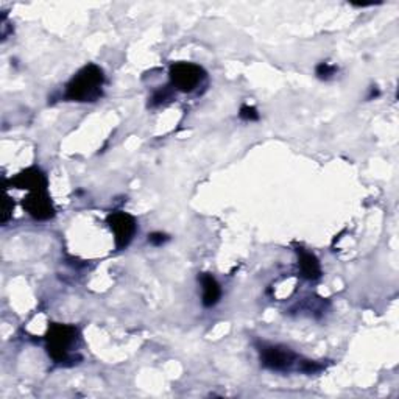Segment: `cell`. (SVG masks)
I'll return each instance as SVG.
<instances>
[{
    "mask_svg": "<svg viewBox=\"0 0 399 399\" xmlns=\"http://www.w3.org/2000/svg\"><path fill=\"white\" fill-rule=\"evenodd\" d=\"M10 183L11 186H15L16 189H25L30 192H46L47 189V178L40 169H36V167L25 169L13 178Z\"/></svg>",
    "mask_w": 399,
    "mask_h": 399,
    "instance_id": "52a82bcc",
    "label": "cell"
},
{
    "mask_svg": "<svg viewBox=\"0 0 399 399\" xmlns=\"http://www.w3.org/2000/svg\"><path fill=\"white\" fill-rule=\"evenodd\" d=\"M22 206L35 220L46 222L55 217V208L46 192H30V194L24 198Z\"/></svg>",
    "mask_w": 399,
    "mask_h": 399,
    "instance_id": "8992f818",
    "label": "cell"
},
{
    "mask_svg": "<svg viewBox=\"0 0 399 399\" xmlns=\"http://www.w3.org/2000/svg\"><path fill=\"white\" fill-rule=\"evenodd\" d=\"M106 223L114 233V241L117 250H124L130 245L138 229L136 220H134L133 215L122 211H115L108 215Z\"/></svg>",
    "mask_w": 399,
    "mask_h": 399,
    "instance_id": "5b68a950",
    "label": "cell"
},
{
    "mask_svg": "<svg viewBox=\"0 0 399 399\" xmlns=\"http://www.w3.org/2000/svg\"><path fill=\"white\" fill-rule=\"evenodd\" d=\"M170 81L178 91L190 92L204 79V70L194 63H177L170 67Z\"/></svg>",
    "mask_w": 399,
    "mask_h": 399,
    "instance_id": "277c9868",
    "label": "cell"
},
{
    "mask_svg": "<svg viewBox=\"0 0 399 399\" xmlns=\"http://www.w3.org/2000/svg\"><path fill=\"white\" fill-rule=\"evenodd\" d=\"M200 281H202V287H203V306L204 307L215 306L218 300H220L222 297L220 284H218L214 276L209 273H203Z\"/></svg>",
    "mask_w": 399,
    "mask_h": 399,
    "instance_id": "9c48e42d",
    "label": "cell"
},
{
    "mask_svg": "<svg viewBox=\"0 0 399 399\" xmlns=\"http://www.w3.org/2000/svg\"><path fill=\"white\" fill-rule=\"evenodd\" d=\"M167 241H169V237H167V234H164V233H152L149 236V242L154 247L164 245Z\"/></svg>",
    "mask_w": 399,
    "mask_h": 399,
    "instance_id": "7c38bea8",
    "label": "cell"
},
{
    "mask_svg": "<svg viewBox=\"0 0 399 399\" xmlns=\"http://www.w3.org/2000/svg\"><path fill=\"white\" fill-rule=\"evenodd\" d=\"M239 115L242 120H247V122H254L259 119V113H257V109L254 106H248V105H243L241 108Z\"/></svg>",
    "mask_w": 399,
    "mask_h": 399,
    "instance_id": "8fae6325",
    "label": "cell"
},
{
    "mask_svg": "<svg viewBox=\"0 0 399 399\" xmlns=\"http://www.w3.org/2000/svg\"><path fill=\"white\" fill-rule=\"evenodd\" d=\"M105 83L103 70L95 64H88L66 86V99L72 101H95L101 95Z\"/></svg>",
    "mask_w": 399,
    "mask_h": 399,
    "instance_id": "6da1fadb",
    "label": "cell"
},
{
    "mask_svg": "<svg viewBox=\"0 0 399 399\" xmlns=\"http://www.w3.org/2000/svg\"><path fill=\"white\" fill-rule=\"evenodd\" d=\"M259 354L261 364L272 371H288L298 360L297 354L282 345H262Z\"/></svg>",
    "mask_w": 399,
    "mask_h": 399,
    "instance_id": "3957f363",
    "label": "cell"
},
{
    "mask_svg": "<svg viewBox=\"0 0 399 399\" xmlns=\"http://www.w3.org/2000/svg\"><path fill=\"white\" fill-rule=\"evenodd\" d=\"M79 331L70 325H51L46 336V345L49 356L58 364L66 362L69 359V351L72 348Z\"/></svg>",
    "mask_w": 399,
    "mask_h": 399,
    "instance_id": "7a4b0ae2",
    "label": "cell"
},
{
    "mask_svg": "<svg viewBox=\"0 0 399 399\" xmlns=\"http://www.w3.org/2000/svg\"><path fill=\"white\" fill-rule=\"evenodd\" d=\"M298 267L302 278L309 281L318 279L321 276V267L317 257L302 248H298Z\"/></svg>",
    "mask_w": 399,
    "mask_h": 399,
    "instance_id": "ba28073f",
    "label": "cell"
},
{
    "mask_svg": "<svg viewBox=\"0 0 399 399\" xmlns=\"http://www.w3.org/2000/svg\"><path fill=\"white\" fill-rule=\"evenodd\" d=\"M336 70H337V67L331 66L329 63H320L317 69H315V74H317L318 79L327 80V79H331L334 74H336Z\"/></svg>",
    "mask_w": 399,
    "mask_h": 399,
    "instance_id": "30bf717a",
    "label": "cell"
},
{
    "mask_svg": "<svg viewBox=\"0 0 399 399\" xmlns=\"http://www.w3.org/2000/svg\"><path fill=\"white\" fill-rule=\"evenodd\" d=\"M13 208H15V203H11V198L6 195L5 197V204H3V215H2V223L8 222V218L13 212Z\"/></svg>",
    "mask_w": 399,
    "mask_h": 399,
    "instance_id": "4fadbf2b",
    "label": "cell"
},
{
    "mask_svg": "<svg viewBox=\"0 0 399 399\" xmlns=\"http://www.w3.org/2000/svg\"><path fill=\"white\" fill-rule=\"evenodd\" d=\"M167 95H169V92H167L165 89H164V91H158L156 94L153 95V99H152V100H153V101H152V105H153V106H156V105H159V103H163V101L167 99Z\"/></svg>",
    "mask_w": 399,
    "mask_h": 399,
    "instance_id": "5bb4252c",
    "label": "cell"
}]
</instances>
